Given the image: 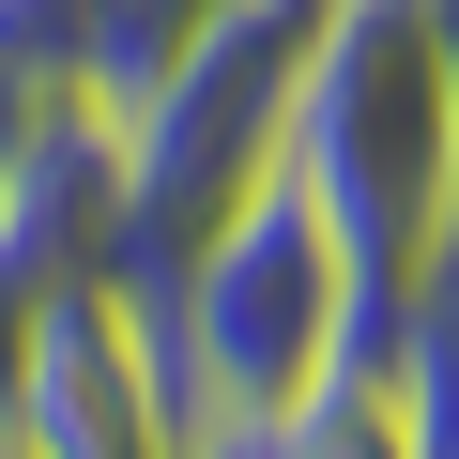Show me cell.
Wrapping results in <instances>:
<instances>
[{"instance_id":"6da1fadb","label":"cell","mask_w":459,"mask_h":459,"mask_svg":"<svg viewBox=\"0 0 459 459\" xmlns=\"http://www.w3.org/2000/svg\"><path fill=\"white\" fill-rule=\"evenodd\" d=\"M291 184L337 214L368 307L459 261V62L429 0H322L291 62Z\"/></svg>"},{"instance_id":"7a4b0ae2","label":"cell","mask_w":459,"mask_h":459,"mask_svg":"<svg viewBox=\"0 0 459 459\" xmlns=\"http://www.w3.org/2000/svg\"><path fill=\"white\" fill-rule=\"evenodd\" d=\"M138 322H153L184 459H199V429H246V413L322 398V383L368 368V337H383V307H368V276H352V246H337V214H322L291 169L230 214L184 276H153Z\"/></svg>"},{"instance_id":"3957f363","label":"cell","mask_w":459,"mask_h":459,"mask_svg":"<svg viewBox=\"0 0 459 459\" xmlns=\"http://www.w3.org/2000/svg\"><path fill=\"white\" fill-rule=\"evenodd\" d=\"M322 0H214V16L123 92V199H108V276H184L230 214L291 169V62Z\"/></svg>"},{"instance_id":"277c9868","label":"cell","mask_w":459,"mask_h":459,"mask_svg":"<svg viewBox=\"0 0 459 459\" xmlns=\"http://www.w3.org/2000/svg\"><path fill=\"white\" fill-rule=\"evenodd\" d=\"M92 108H108V0H0V230Z\"/></svg>"},{"instance_id":"5b68a950","label":"cell","mask_w":459,"mask_h":459,"mask_svg":"<svg viewBox=\"0 0 459 459\" xmlns=\"http://www.w3.org/2000/svg\"><path fill=\"white\" fill-rule=\"evenodd\" d=\"M199 459H413V429H398L383 368H337V383H322V398H291V413L199 429Z\"/></svg>"},{"instance_id":"8992f818","label":"cell","mask_w":459,"mask_h":459,"mask_svg":"<svg viewBox=\"0 0 459 459\" xmlns=\"http://www.w3.org/2000/svg\"><path fill=\"white\" fill-rule=\"evenodd\" d=\"M199 16H214V0H108V108H123V92H138V77L169 62V47L199 31Z\"/></svg>"},{"instance_id":"52a82bcc","label":"cell","mask_w":459,"mask_h":459,"mask_svg":"<svg viewBox=\"0 0 459 459\" xmlns=\"http://www.w3.org/2000/svg\"><path fill=\"white\" fill-rule=\"evenodd\" d=\"M47 246H31V230H0V429H16V352H31V307H47Z\"/></svg>"},{"instance_id":"ba28073f","label":"cell","mask_w":459,"mask_h":459,"mask_svg":"<svg viewBox=\"0 0 459 459\" xmlns=\"http://www.w3.org/2000/svg\"><path fill=\"white\" fill-rule=\"evenodd\" d=\"M0 459H16V444H0Z\"/></svg>"}]
</instances>
